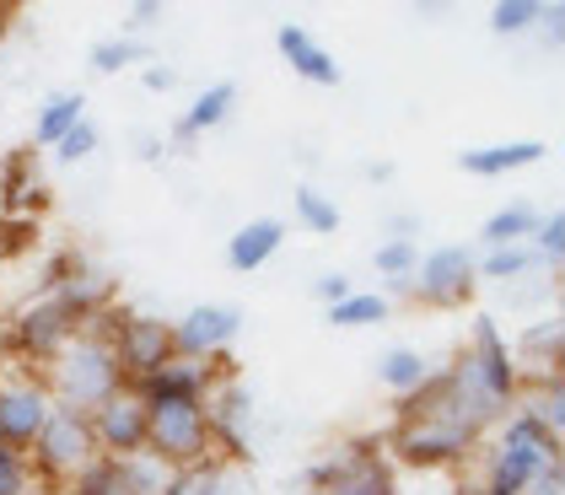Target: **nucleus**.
Returning <instances> with one entry per match:
<instances>
[{"label":"nucleus","mask_w":565,"mask_h":495,"mask_svg":"<svg viewBox=\"0 0 565 495\" xmlns=\"http://www.w3.org/2000/svg\"><path fill=\"white\" fill-rule=\"evenodd\" d=\"M39 377H44V388L54 394V405L82 409V415H92L114 388L130 383L125 366H119V356H114V340L97 334L92 318L44 361V366H39Z\"/></svg>","instance_id":"nucleus-1"},{"label":"nucleus","mask_w":565,"mask_h":495,"mask_svg":"<svg viewBox=\"0 0 565 495\" xmlns=\"http://www.w3.org/2000/svg\"><path fill=\"white\" fill-rule=\"evenodd\" d=\"M561 458V442L544 437L522 409L495 420V437L479 458V491L475 495H527V485Z\"/></svg>","instance_id":"nucleus-2"},{"label":"nucleus","mask_w":565,"mask_h":495,"mask_svg":"<svg viewBox=\"0 0 565 495\" xmlns=\"http://www.w3.org/2000/svg\"><path fill=\"white\" fill-rule=\"evenodd\" d=\"M140 394H146V388H140ZM146 452L162 458L168 469H194V463L221 458L211 415H205V399L146 394Z\"/></svg>","instance_id":"nucleus-3"},{"label":"nucleus","mask_w":565,"mask_h":495,"mask_svg":"<svg viewBox=\"0 0 565 495\" xmlns=\"http://www.w3.org/2000/svg\"><path fill=\"white\" fill-rule=\"evenodd\" d=\"M28 458H33V469H39V480H44L49 491L76 485L92 463H103L97 437H92V420L82 409H65V405H54V415L44 420V431L33 437Z\"/></svg>","instance_id":"nucleus-4"},{"label":"nucleus","mask_w":565,"mask_h":495,"mask_svg":"<svg viewBox=\"0 0 565 495\" xmlns=\"http://www.w3.org/2000/svg\"><path fill=\"white\" fill-rule=\"evenodd\" d=\"M409 291L420 308H436V313H452L463 308L479 291V270H475V248L463 243H441L431 254H420V265L409 275Z\"/></svg>","instance_id":"nucleus-5"},{"label":"nucleus","mask_w":565,"mask_h":495,"mask_svg":"<svg viewBox=\"0 0 565 495\" xmlns=\"http://www.w3.org/2000/svg\"><path fill=\"white\" fill-rule=\"evenodd\" d=\"M49 415H54V394L44 388L39 366H22V372L0 377V442L28 452Z\"/></svg>","instance_id":"nucleus-6"},{"label":"nucleus","mask_w":565,"mask_h":495,"mask_svg":"<svg viewBox=\"0 0 565 495\" xmlns=\"http://www.w3.org/2000/svg\"><path fill=\"white\" fill-rule=\"evenodd\" d=\"M82 323H87V318L76 313V308H71V302H65L60 291H54V297H39V302H33L28 313L11 323L17 356L28 361V366H44V361L54 356V351H60V345H65V340H71V334L82 329Z\"/></svg>","instance_id":"nucleus-7"},{"label":"nucleus","mask_w":565,"mask_h":495,"mask_svg":"<svg viewBox=\"0 0 565 495\" xmlns=\"http://www.w3.org/2000/svg\"><path fill=\"white\" fill-rule=\"evenodd\" d=\"M87 420H92V437H97V452H103V458L146 452V394H140L135 383L114 388Z\"/></svg>","instance_id":"nucleus-8"},{"label":"nucleus","mask_w":565,"mask_h":495,"mask_svg":"<svg viewBox=\"0 0 565 495\" xmlns=\"http://www.w3.org/2000/svg\"><path fill=\"white\" fill-rule=\"evenodd\" d=\"M108 340H114V356H119V366H125L130 383H146L151 372H162V366L178 356L173 323H168V318H140V313L119 318Z\"/></svg>","instance_id":"nucleus-9"},{"label":"nucleus","mask_w":565,"mask_h":495,"mask_svg":"<svg viewBox=\"0 0 565 495\" xmlns=\"http://www.w3.org/2000/svg\"><path fill=\"white\" fill-rule=\"evenodd\" d=\"M243 329L237 308H221V302H200L183 318H173V351L189 361H226L232 340Z\"/></svg>","instance_id":"nucleus-10"},{"label":"nucleus","mask_w":565,"mask_h":495,"mask_svg":"<svg viewBox=\"0 0 565 495\" xmlns=\"http://www.w3.org/2000/svg\"><path fill=\"white\" fill-rule=\"evenodd\" d=\"M469 366H475V377L490 388V399L501 409L518 405L522 394V372H518V356H512V345L501 340V329H495V318H479L475 323V340H469Z\"/></svg>","instance_id":"nucleus-11"},{"label":"nucleus","mask_w":565,"mask_h":495,"mask_svg":"<svg viewBox=\"0 0 565 495\" xmlns=\"http://www.w3.org/2000/svg\"><path fill=\"white\" fill-rule=\"evenodd\" d=\"M205 415H211V431H216V452L248 458V442H254V394L237 377H216L211 383Z\"/></svg>","instance_id":"nucleus-12"},{"label":"nucleus","mask_w":565,"mask_h":495,"mask_svg":"<svg viewBox=\"0 0 565 495\" xmlns=\"http://www.w3.org/2000/svg\"><path fill=\"white\" fill-rule=\"evenodd\" d=\"M312 495H398V491H393L388 463H383L377 452L355 448L312 474Z\"/></svg>","instance_id":"nucleus-13"},{"label":"nucleus","mask_w":565,"mask_h":495,"mask_svg":"<svg viewBox=\"0 0 565 495\" xmlns=\"http://www.w3.org/2000/svg\"><path fill=\"white\" fill-rule=\"evenodd\" d=\"M275 49L286 54V65L302 76V82H312V87H340L345 82V71H340V60L329 54V49L318 44L312 33H307L302 22H280V33H275Z\"/></svg>","instance_id":"nucleus-14"},{"label":"nucleus","mask_w":565,"mask_h":495,"mask_svg":"<svg viewBox=\"0 0 565 495\" xmlns=\"http://www.w3.org/2000/svg\"><path fill=\"white\" fill-rule=\"evenodd\" d=\"M280 243H286V222L254 216V222H243L232 237H226V265H232L237 275H254L280 254Z\"/></svg>","instance_id":"nucleus-15"},{"label":"nucleus","mask_w":565,"mask_h":495,"mask_svg":"<svg viewBox=\"0 0 565 495\" xmlns=\"http://www.w3.org/2000/svg\"><path fill=\"white\" fill-rule=\"evenodd\" d=\"M544 140H507V146H475V151H463L458 157V168L469 173V179H507V173H522V168H533V162H544Z\"/></svg>","instance_id":"nucleus-16"},{"label":"nucleus","mask_w":565,"mask_h":495,"mask_svg":"<svg viewBox=\"0 0 565 495\" xmlns=\"http://www.w3.org/2000/svg\"><path fill=\"white\" fill-rule=\"evenodd\" d=\"M431 377H436V366L426 361V351H415V345H393V351H383V361H377V383L388 388L398 405L415 399Z\"/></svg>","instance_id":"nucleus-17"},{"label":"nucleus","mask_w":565,"mask_h":495,"mask_svg":"<svg viewBox=\"0 0 565 495\" xmlns=\"http://www.w3.org/2000/svg\"><path fill=\"white\" fill-rule=\"evenodd\" d=\"M232 108H237V82H211V87L189 103V114L173 125V140H200L205 130L226 125V119H232Z\"/></svg>","instance_id":"nucleus-18"},{"label":"nucleus","mask_w":565,"mask_h":495,"mask_svg":"<svg viewBox=\"0 0 565 495\" xmlns=\"http://www.w3.org/2000/svg\"><path fill=\"white\" fill-rule=\"evenodd\" d=\"M82 119H87V97H82V92H54L44 108H39V125H33V146H39V151H54V146L71 136V130H76Z\"/></svg>","instance_id":"nucleus-19"},{"label":"nucleus","mask_w":565,"mask_h":495,"mask_svg":"<svg viewBox=\"0 0 565 495\" xmlns=\"http://www.w3.org/2000/svg\"><path fill=\"white\" fill-rule=\"evenodd\" d=\"M539 226V211L533 205H501L495 216H484L479 226V248H501V243H527Z\"/></svg>","instance_id":"nucleus-20"},{"label":"nucleus","mask_w":565,"mask_h":495,"mask_svg":"<svg viewBox=\"0 0 565 495\" xmlns=\"http://www.w3.org/2000/svg\"><path fill=\"white\" fill-rule=\"evenodd\" d=\"M533 243H501V248H475V270L479 280H518L533 270Z\"/></svg>","instance_id":"nucleus-21"},{"label":"nucleus","mask_w":565,"mask_h":495,"mask_svg":"<svg viewBox=\"0 0 565 495\" xmlns=\"http://www.w3.org/2000/svg\"><path fill=\"white\" fill-rule=\"evenodd\" d=\"M388 308L393 302L383 291H350L345 302L329 308V323H334V329H377V323L388 318Z\"/></svg>","instance_id":"nucleus-22"},{"label":"nucleus","mask_w":565,"mask_h":495,"mask_svg":"<svg viewBox=\"0 0 565 495\" xmlns=\"http://www.w3.org/2000/svg\"><path fill=\"white\" fill-rule=\"evenodd\" d=\"M49 485L39 480V469H33V458L22 448H11V442H0V495H44Z\"/></svg>","instance_id":"nucleus-23"},{"label":"nucleus","mask_w":565,"mask_h":495,"mask_svg":"<svg viewBox=\"0 0 565 495\" xmlns=\"http://www.w3.org/2000/svg\"><path fill=\"white\" fill-rule=\"evenodd\" d=\"M162 495H226V469L216 458L211 463H194V469H173Z\"/></svg>","instance_id":"nucleus-24"},{"label":"nucleus","mask_w":565,"mask_h":495,"mask_svg":"<svg viewBox=\"0 0 565 495\" xmlns=\"http://www.w3.org/2000/svg\"><path fill=\"white\" fill-rule=\"evenodd\" d=\"M297 222L312 226L318 237H329V232H340V222H345V211L323 194V189H312V183H302L297 189Z\"/></svg>","instance_id":"nucleus-25"},{"label":"nucleus","mask_w":565,"mask_h":495,"mask_svg":"<svg viewBox=\"0 0 565 495\" xmlns=\"http://www.w3.org/2000/svg\"><path fill=\"white\" fill-rule=\"evenodd\" d=\"M140 60H146V44H140L135 33H119V39L92 44V71H97V76H119V71H130Z\"/></svg>","instance_id":"nucleus-26"},{"label":"nucleus","mask_w":565,"mask_h":495,"mask_svg":"<svg viewBox=\"0 0 565 495\" xmlns=\"http://www.w3.org/2000/svg\"><path fill=\"white\" fill-rule=\"evenodd\" d=\"M372 265H377V275H383V280H393V286H409V275H415V265H420V248H415V237H388V243L372 254Z\"/></svg>","instance_id":"nucleus-27"},{"label":"nucleus","mask_w":565,"mask_h":495,"mask_svg":"<svg viewBox=\"0 0 565 495\" xmlns=\"http://www.w3.org/2000/svg\"><path fill=\"white\" fill-rule=\"evenodd\" d=\"M539 17H544V0H495V6H490V28H495L501 39L533 33Z\"/></svg>","instance_id":"nucleus-28"},{"label":"nucleus","mask_w":565,"mask_h":495,"mask_svg":"<svg viewBox=\"0 0 565 495\" xmlns=\"http://www.w3.org/2000/svg\"><path fill=\"white\" fill-rule=\"evenodd\" d=\"M533 254H544L550 265H561V254H565V216L561 211H550V216H539V226H533Z\"/></svg>","instance_id":"nucleus-29"},{"label":"nucleus","mask_w":565,"mask_h":495,"mask_svg":"<svg viewBox=\"0 0 565 495\" xmlns=\"http://www.w3.org/2000/svg\"><path fill=\"white\" fill-rule=\"evenodd\" d=\"M92 151H97V130H92L87 119H82V125H76V130H71V136L60 140V146H54V151H49V157H54V162H60V168H76V162H87Z\"/></svg>","instance_id":"nucleus-30"},{"label":"nucleus","mask_w":565,"mask_h":495,"mask_svg":"<svg viewBox=\"0 0 565 495\" xmlns=\"http://www.w3.org/2000/svg\"><path fill=\"white\" fill-rule=\"evenodd\" d=\"M527 351H544V366H561V323L544 318V323L527 334Z\"/></svg>","instance_id":"nucleus-31"},{"label":"nucleus","mask_w":565,"mask_h":495,"mask_svg":"<svg viewBox=\"0 0 565 495\" xmlns=\"http://www.w3.org/2000/svg\"><path fill=\"white\" fill-rule=\"evenodd\" d=\"M527 495H565V469H561V458H555V463H550V469H544V474H539L533 485H527Z\"/></svg>","instance_id":"nucleus-32"},{"label":"nucleus","mask_w":565,"mask_h":495,"mask_svg":"<svg viewBox=\"0 0 565 495\" xmlns=\"http://www.w3.org/2000/svg\"><path fill=\"white\" fill-rule=\"evenodd\" d=\"M350 291H355V280H345V275H323V280H318V297H323V308L345 302Z\"/></svg>","instance_id":"nucleus-33"},{"label":"nucleus","mask_w":565,"mask_h":495,"mask_svg":"<svg viewBox=\"0 0 565 495\" xmlns=\"http://www.w3.org/2000/svg\"><path fill=\"white\" fill-rule=\"evenodd\" d=\"M140 82L151 92H173L178 87V71H168V65H140Z\"/></svg>","instance_id":"nucleus-34"},{"label":"nucleus","mask_w":565,"mask_h":495,"mask_svg":"<svg viewBox=\"0 0 565 495\" xmlns=\"http://www.w3.org/2000/svg\"><path fill=\"white\" fill-rule=\"evenodd\" d=\"M162 11H168V0H135L130 22L135 28H151V22H162Z\"/></svg>","instance_id":"nucleus-35"},{"label":"nucleus","mask_w":565,"mask_h":495,"mask_svg":"<svg viewBox=\"0 0 565 495\" xmlns=\"http://www.w3.org/2000/svg\"><path fill=\"white\" fill-rule=\"evenodd\" d=\"M420 6H447V0H420Z\"/></svg>","instance_id":"nucleus-36"}]
</instances>
